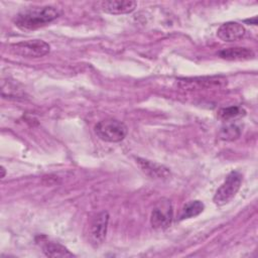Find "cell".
I'll list each match as a JSON object with an SVG mask.
<instances>
[{
    "instance_id": "14",
    "label": "cell",
    "mask_w": 258,
    "mask_h": 258,
    "mask_svg": "<svg viewBox=\"0 0 258 258\" xmlns=\"http://www.w3.org/2000/svg\"><path fill=\"white\" fill-rule=\"evenodd\" d=\"M241 130L235 124H230L223 127L219 133L220 137L224 140H234L240 136Z\"/></svg>"
},
{
    "instance_id": "12",
    "label": "cell",
    "mask_w": 258,
    "mask_h": 258,
    "mask_svg": "<svg viewBox=\"0 0 258 258\" xmlns=\"http://www.w3.org/2000/svg\"><path fill=\"white\" fill-rule=\"evenodd\" d=\"M204 209H205V206L201 201H191L186 205H184L178 218L181 221V220L197 217L204 211Z\"/></svg>"
},
{
    "instance_id": "7",
    "label": "cell",
    "mask_w": 258,
    "mask_h": 258,
    "mask_svg": "<svg viewBox=\"0 0 258 258\" xmlns=\"http://www.w3.org/2000/svg\"><path fill=\"white\" fill-rule=\"evenodd\" d=\"M245 27L242 24L235 21H229L223 23L219 27L217 35L223 41L233 42L241 39L245 35Z\"/></svg>"
},
{
    "instance_id": "4",
    "label": "cell",
    "mask_w": 258,
    "mask_h": 258,
    "mask_svg": "<svg viewBox=\"0 0 258 258\" xmlns=\"http://www.w3.org/2000/svg\"><path fill=\"white\" fill-rule=\"evenodd\" d=\"M50 50V46L47 42L41 39H30L20 42H16L10 45V51L13 54L23 57L37 58L44 56Z\"/></svg>"
},
{
    "instance_id": "5",
    "label": "cell",
    "mask_w": 258,
    "mask_h": 258,
    "mask_svg": "<svg viewBox=\"0 0 258 258\" xmlns=\"http://www.w3.org/2000/svg\"><path fill=\"white\" fill-rule=\"evenodd\" d=\"M109 223V214L105 211L97 214L89 225V241L94 247H99L105 240Z\"/></svg>"
},
{
    "instance_id": "6",
    "label": "cell",
    "mask_w": 258,
    "mask_h": 258,
    "mask_svg": "<svg viewBox=\"0 0 258 258\" xmlns=\"http://www.w3.org/2000/svg\"><path fill=\"white\" fill-rule=\"evenodd\" d=\"M172 220V207L168 200H161L157 203L150 215V224L154 229L167 228Z\"/></svg>"
},
{
    "instance_id": "1",
    "label": "cell",
    "mask_w": 258,
    "mask_h": 258,
    "mask_svg": "<svg viewBox=\"0 0 258 258\" xmlns=\"http://www.w3.org/2000/svg\"><path fill=\"white\" fill-rule=\"evenodd\" d=\"M60 14L61 11L52 6L30 7L19 12L13 22L22 30H33L50 23Z\"/></svg>"
},
{
    "instance_id": "11",
    "label": "cell",
    "mask_w": 258,
    "mask_h": 258,
    "mask_svg": "<svg viewBox=\"0 0 258 258\" xmlns=\"http://www.w3.org/2000/svg\"><path fill=\"white\" fill-rule=\"evenodd\" d=\"M219 56L227 60H247L254 57V52L248 47H229L219 51Z\"/></svg>"
},
{
    "instance_id": "10",
    "label": "cell",
    "mask_w": 258,
    "mask_h": 258,
    "mask_svg": "<svg viewBox=\"0 0 258 258\" xmlns=\"http://www.w3.org/2000/svg\"><path fill=\"white\" fill-rule=\"evenodd\" d=\"M39 241L37 243L41 246L43 253L48 257H73L74 254L71 253L64 246L52 242L46 239L44 236H39Z\"/></svg>"
},
{
    "instance_id": "15",
    "label": "cell",
    "mask_w": 258,
    "mask_h": 258,
    "mask_svg": "<svg viewBox=\"0 0 258 258\" xmlns=\"http://www.w3.org/2000/svg\"><path fill=\"white\" fill-rule=\"evenodd\" d=\"M1 171H2V175H1V177L3 178V177L5 176V168H4V166H2V167H1Z\"/></svg>"
},
{
    "instance_id": "8",
    "label": "cell",
    "mask_w": 258,
    "mask_h": 258,
    "mask_svg": "<svg viewBox=\"0 0 258 258\" xmlns=\"http://www.w3.org/2000/svg\"><path fill=\"white\" fill-rule=\"evenodd\" d=\"M137 3L135 1H121L110 0L100 3V8L109 14H126L132 12L136 8Z\"/></svg>"
},
{
    "instance_id": "9",
    "label": "cell",
    "mask_w": 258,
    "mask_h": 258,
    "mask_svg": "<svg viewBox=\"0 0 258 258\" xmlns=\"http://www.w3.org/2000/svg\"><path fill=\"white\" fill-rule=\"evenodd\" d=\"M136 162L142 171L152 178H167L170 175L169 169L159 163L139 157L136 158Z\"/></svg>"
},
{
    "instance_id": "16",
    "label": "cell",
    "mask_w": 258,
    "mask_h": 258,
    "mask_svg": "<svg viewBox=\"0 0 258 258\" xmlns=\"http://www.w3.org/2000/svg\"><path fill=\"white\" fill-rule=\"evenodd\" d=\"M252 20H246V22H251ZM253 24H256V17H253Z\"/></svg>"
},
{
    "instance_id": "2",
    "label": "cell",
    "mask_w": 258,
    "mask_h": 258,
    "mask_svg": "<svg viewBox=\"0 0 258 258\" xmlns=\"http://www.w3.org/2000/svg\"><path fill=\"white\" fill-rule=\"evenodd\" d=\"M127 126L116 119H105L98 122L95 126L96 135L106 142H120L127 135Z\"/></svg>"
},
{
    "instance_id": "13",
    "label": "cell",
    "mask_w": 258,
    "mask_h": 258,
    "mask_svg": "<svg viewBox=\"0 0 258 258\" xmlns=\"http://www.w3.org/2000/svg\"><path fill=\"white\" fill-rule=\"evenodd\" d=\"M244 114H245L244 109L241 107H238V106H231V107L223 108L219 111V117L224 121H229V120L235 119Z\"/></svg>"
},
{
    "instance_id": "3",
    "label": "cell",
    "mask_w": 258,
    "mask_h": 258,
    "mask_svg": "<svg viewBox=\"0 0 258 258\" xmlns=\"http://www.w3.org/2000/svg\"><path fill=\"white\" fill-rule=\"evenodd\" d=\"M242 180L243 176L239 171H231L227 175L224 182L216 190L213 198L214 203L218 206H224L230 203L240 189Z\"/></svg>"
}]
</instances>
